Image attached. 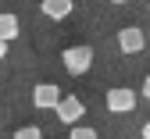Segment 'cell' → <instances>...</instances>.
Returning <instances> with one entry per match:
<instances>
[{
  "instance_id": "cell-1",
  "label": "cell",
  "mask_w": 150,
  "mask_h": 139,
  "mask_svg": "<svg viewBox=\"0 0 150 139\" xmlns=\"http://www.w3.org/2000/svg\"><path fill=\"white\" fill-rule=\"evenodd\" d=\"M61 61H64V71L68 75H86L93 68V50L89 47H68L61 54Z\"/></svg>"
},
{
  "instance_id": "cell-2",
  "label": "cell",
  "mask_w": 150,
  "mask_h": 139,
  "mask_svg": "<svg viewBox=\"0 0 150 139\" xmlns=\"http://www.w3.org/2000/svg\"><path fill=\"white\" fill-rule=\"evenodd\" d=\"M104 104H107L111 114H129V111H136V93L129 86H118V89H111L104 96Z\"/></svg>"
},
{
  "instance_id": "cell-3",
  "label": "cell",
  "mask_w": 150,
  "mask_h": 139,
  "mask_svg": "<svg viewBox=\"0 0 150 139\" xmlns=\"http://www.w3.org/2000/svg\"><path fill=\"white\" fill-rule=\"evenodd\" d=\"M32 104L40 107V111H54L61 104V89H57V82H36V89H32Z\"/></svg>"
},
{
  "instance_id": "cell-4",
  "label": "cell",
  "mask_w": 150,
  "mask_h": 139,
  "mask_svg": "<svg viewBox=\"0 0 150 139\" xmlns=\"http://www.w3.org/2000/svg\"><path fill=\"white\" fill-rule=\"evenodd\" d=\"M54 111H57V118H61L64 125H79L82 114H86V104L79 100V96H61V104L54 107Z\"/></svg>"
},
{
  "instance_id": "cell-5",
  "label": "cell",
  "mask_w": 150,
  "mask_h": 139,
  "mask_svg": "<svg viewBox=\"0 0 150 139\" xmlns=\"http://www.w3.org/2000/svg\"><path fill=\"white\" fill-rule=\"evenodd\" d=\"M118 47H122V54H139V50L146 47L143 29H139V25H125V29L118 32Z\"/></svg>"
},
{
  "instance_id": "cell-6",
  "label": "cell",
  "mask_w": 150,
  "mask_h": 139,
  "mask_svg": "<svg viewBox=\"0 0 150 139\" xmlns=\"http://www.w3.org/2000/svg\"><path fill=\"white\" fill-rule=\"evenodd\" d=\"M40 11H43L47 18H54V22H61V18H68V14L75 11V4H71V0H43Z\"/></svg>"
},
{
  "instance_id": "cell-7",
  "label": "cell",
  "mask_w": 150,
  "mask_h": 139,
  "mask_svg": "<svg viewBox=\"0 0 150 139\" xmlns=\"http://www.w3.org/2000/svg\"><path fill=\"white\" fill-rule=\"evenodd\" d=\"M18 32H22L18 18H14L11 11H0V39H4V43H11V39H18Z\"/></svg>"
},
{
  "instance_id": "cell-8",
  "label": "cell",
  "mask_w": 150,
  "mask_h": 139,
  "mask_svg": "<svg viewBox=\"0 0 150 139\" xmlns=\"http://www.w3.org/2000/svg\"><path fill=\"white\" fill-rule=\"evenodd\" d=\"M14 139H43V128H36V125H25V128H18Z\"/></svg>"
},
{
  "instance_id": "cell-9",
  "label": "cell",
  "mask_w": 150,
  "mask_h": 139,
  "mask_svg": "<svg viewBox=\"0 0 150 139\" xmlns=\"http://www.w3.org/2000/svg\"><path fill=\"white\" fill-rule=\"evenodd\" d=\"M68 139H97V132H93V128H71Z\"/></svg>"
},
{
  "instance_id": "cell-10",
  "label": "cell",
  "mask_w": 150,
  "mask_h": 139,
  "mask_svg": "<svg viewBox=\"0 0 150 139\" xmlns=\"http://www.w3.org/2000/svg\"><path fill=\"white\" fill-rule=\"evenodd\" d=\"M139 93H143V100H150V75L143 78V89H139Z\"/></svg>"
},
{
  "instance_id": "cell-11",
  "label": "cell",
  "mask_w": 150,
  "mask_h": 139,
  "mask_svg": "<svg viewBox=\"0 0 150 139\" xmlns=\"http://www.w3.org/2000/svg\"><path fill=\"white\" fill-rule=\"evenodd\" d=\"M4 57H7V43H4V39H0V61H4Z\"/></svg>"
},
{
  "instance_id": "cell-12",
  "label": "cell",
  "mask_w": 150,
  "mask_h": 139,
  "mask_svg": "<svg viewBox=\"0 0 150 139\" xmlns=\"http://www.w3.org/2000/svg\"><path fill=\"white\" fill-rule=\"evenodd\" d=\"M143 139H150V121H146V125H143Z\"/></svg>"
},
{
  "instance_id": "cell-13",
  "label": "cell",
  "mask_w": 150,
  "mask_h": 139,
  "mask_svg": "<svg viewBox=\"0 0 150 139\" xmlns=\"http://www.w3.org/2000/svg\"><path fill=\"white\" fill-rule=\"evenodd\" d=\"M111 4H129V0H111Z\"/></svg>"
}]
</instances>
